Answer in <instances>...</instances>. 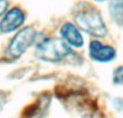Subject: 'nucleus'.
<instances>
[{
	"label": "nucleus",
	"mask_w": 123,
	"mask_h": 118,
	"mask_svg": "<svg viewBox=\"0 0 123 118\" xmlns=\"http://www.w3.org/2000/svg\"><path fill=\"white\" fill-rule=\"evenodd\" d=\"M74 21L77 23V27L95 38H105L108 34L103 16L95 9L90 8L79 11L74 16Z\"/></svg>",
	"instance_id": "1"
},
{
	"label": "nucleus",
	"mask_w": 123,
	"mask_h": 118,
	"mask_svg": "<svg viewBox=\"0 0 123 118\" xmlns=\"http://www.w3.org/2000/svg\"><path fill=\"white\" fill-rule=\"evenodd\" d=\"M71 53L70 47L62 38H47L36 48V56L44 62H61Z\"/></svg>",
	"instance_id": "2"
},
{
	"label": "nucleus",
	"mask_w": 123,
	"mask_h": 118,
	"mask_svg": "<svg viewBox=\"0 0 123 118\" xmlns=\"http://www.w3.org/2000/svg\"><path fill=\"white\" fill-rule=\"evenodd\" d=\"M35 37H36V30L31 26L21 29L11 40L8 47V54L12 58L21 56L31 46Z\"/></svg>",
	"instance_id": "3"
},
{
	"label": "nucleus",
	"mask_w": 123,
	"mask_h": 118,
	"mask_svg": "<svg viewBox=\"0 0 123 118\" xmlns=\"http://www.w3.org/2000/svg\"><path fill=\"white\" fill-rule=\"evenodd\" d=\"M89 53L92 60L98 63H109L117 56V51L115 48L104 45L98 40H93L90 42Z\"/></svg>",
	"instance_id": "4"
},
{
	"label": "nucleus",
	"mask_w": 123,
	"mask_h": 118,
	"mask_svg": "<svg viewBox=\"0 0 123 118\" xmlns=\"http://www.w3.org/2000/svg\"><path fill=\"white\" fill-rule=\"evenodd\" d=\"M24 21H25V15L23 11L18 8H13L0 21V30L2 33L14 32L19 26L23 25Z\"/></svg>",
	"instance_id": "5"
},
{
	"label": "nucleus",
	"mask_w": 123,
	"mask_h": 118,
	"mask_svg": "<svg viewBox=\"0 0 123 118\" xmlns=\"http://www.w3.org/2000/svg\"><path fill=\"white\" fill-rule=\"evenodd\" d=\"M61 36L62 39L67 43L69 47L74 48H82L84 43V39L79 28L72 23H65L61 27Z\"/></svg>",
	"instance_id": "6"
},
{
	"label": "nucleus",
	"mask_w": 123,
	"mask_h": 118,
	"mask_svg": "<svg viewBox=\"0 0 123 118\" xmlns=\"http://www.w3.org/2000/svg\"><path fill=\"white\" fill-rule=\"evenodd\" d=\"M109 13L116 24L123 26V0H110Z\"/></svg>",
	"instance_id": "7"
},
{
	"label": "nucleus",
	"mask_w": 123,
	"mask_h": 118,
	"mask_svg": "<svg viewBox=\"0 0 123 118\" xmlns=\"http://www.w3.org/2000/svg\"><path fill=\"white\" fill-rule=\"evenodd\" d=\"M112 82L115 85L123 86V65L118 66L112 73Z\"/></svg>",
	"instance_id": "8"
},
{
	"label": "nucleus",
	"mask_w": 123,
	"mask_h": 118,
	"mask_svg": "<svg viewBox=\"0 0 123 118\" xmlns=\"http://www.w3.org/2000/svg\"><path fill=\"white\" fill-rule=\"evenodd\" d=\"M112 105L115 110L123 113V98H116L112 100Z\"/></svg>",
	"instance_id": "9"
},
{
	"label": "nucleus",
	"mask_w": 123,
	"mask_h": 118,
	"mask_svg": "<svg viewBox=\"0 0 123 118\" xmlns=\"http://www.w3.org/2000/svg\"><path fill=\"white\" fill-rule=\"evenodd\" d=\"M8 6H9V2L6 0H0V14L4 13V11L6 10Z\"/></svg>",
	"instance_id": "10"
},
{
	"label": "nucleus",
	"mask_w": 123,
	"mask_h": 118,
	"mask_svg": "<svg viewBox=\"0 0 123 118\" xmlns=\"http://www.w3.org/2000/svg\"><path fill=\"white\" fill-rule=\"evenodd\" d=\"M6 95H4V93L3 92H0V111L3 108V105H4V103H6Z\"/></svg>",
	"instance_id": "11"
},
{
	"label": "nucleus",
	"mask_w": 123,
	"mask_h": 118,
	"mask_svg": "<svg viewBox=\"0 0 123 118\" xmlns=\"http://www.w3.org/2000/svg\"><path fill=\"white\" fill-rule=\"evenodd\" d=\"M93 1H95V2H99V3H102V2H105L106 0H93Z\"/></svg>",
	"instance_id": "12"
}]
</instances>
